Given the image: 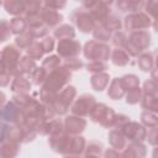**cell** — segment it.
Masks as SVG:
<instances>
[{"mask_svg":"<svg viewBox=\"0 0 158 158\" xmlns=\"http://www.w3.org/2000/svg\"><path fill=\"white\" fill-rule=\"evenodd\" d=\"M43 6H47L49 9H54V10H62L65 7L67 0H42Z\"/></svg>","mask_w":158,"mask_h":158,"instance_id":"f5cc1de1","label":"cell"},{"mask_svg":"<svg viewBox=\"0 0 158 158\" xmlns=\"http://www.w3.org/2000/svg\"><path fill=\"white\" fill-rule=\"evenodd\" d=\"M63 126H64V132L65 133L72 135V136L80 135L86 128V120L83 118L81 116L72 114V115H69L64 118Z\"/></svg>","mask_w":158,"mask_h":158,"instance_id":"7c38bea8","label":"cell"},{"mask_svg":"<svg viewBox=\"0 0 158 158\" xmlns=\"http://www.w3.org/2000/svg\"><path fill=\"white\" fill-rule=\"evenodd\" d=\"M158 93V84L157 80L154 79H148L143 83V88H142V94H149V95H157Z\"/></svg>","mask_w":158,"mask_h":158,"instance_id":"c3c4849f","label":"cell"},{"mask_svg":"<svg viewBox=\"0 0 158 158\" xmlns=\"http://www.w3.org/2000/svg\"><path fill=\"white\" fill-rule=\"evenodd\" d=\"M156 5H157V0H146L143 6L146 14L153 20H156Z\"/></svg>","mask_w":158,"mask_h":158,"instance_id":"db71d44e","label":"cell"},{"mask_svg":"<svg viewBox=\"0 0 158 158\" xmlns=\"http://www.w3.org/2000/svg\"><path fill=\"white\" fill-rule=\"evenodd\" d=\"M25 1V17L38 15L41 7H42V0H23Z\"/></svg>","mask_w":158,"mask_h":158,"instance_id":"8d00e7d4","label":"cell"},{"mask_svg":"<svg viewBox=\"0 0 158 158\" xmlns=\"http://www.w3.org/2000/svg\"><path fill=\"white\" fill-rule=\"evenodd\" d=\"M6 102V95L4 91H0V107Z\"/></svg>","mask_w":158,"mask_h":158,"instance_id":"91938a15","label":"cell"},{"mask_svg":"<svg viewBox=\"0 0 158 158\" xmlns=\"http://www.w3.org/2000/svg\"><path fill=\"white\" fill-rule=\"evenodd\" d=\"M70 136L72 135H68L65 132H60V133H57V135H51L49 138H48V144L52 148V151H54L56 153L65 156Z\"/></svg>","mask_w":158,"mask_h":158,"instance_id":"e0dca14e","label":"cell"},{"mask_svg":"<svg viewBox=\"0 0 158 158\" xmlns=\"http://www.w3.org/2000/svg\"><path fill=\"white\" fill-rule=\"evenodd\" d=\"M120 80H121V85H122L125 93L127 90H130V89L139 86V78L137 75H135V74H126V75L121 77Z\"/></svg>","mask_w":158,"mask_h":158,"instance_id":"b9f144b4","label":"cell"},{"mask_svg":"<svg viewBox=\"0 0 158 158\" xmlns=\"http://www.w3.org/2000/svg\"><path fill=\"white\" fill-rule=\"evenodd\" d=\"M11 30L10 23L6 20H0V43L7 41L11 37Z\"/></svg>","mask_w":158,"mask_h":158,"instance_id":"681fc988","label":"cell"},{"mask_svg":"<svg viewBox=\"0 0 158 158\" xmlns=\"http://www.w3.org/2000/svg\"><path fill=\"white\" fill-rule=\"evenodd\" d=\"M59 65H62V58L58 56V54H51L48 57H46L43 60H42V65L48 73L56 68H58Z\"/></svg>","mask_w":158,"mask_h":158,"instance_id":"60d3db41","label":"cell"},{"mask_svg":"<svg viewBox=\"0 0 158 158\" xmlns=\"http://www.w3.org/2000/svg\"><path fill=\"white\" fill-rule=\"evenodd\" d=\"M9 23H10L11 33H14V35H20V33H22L23 31L27 30V21L21 15L20 16H14V19H11Z\"/></svg>","mask_w":158,"mask_h":158,"instance_id":"1f68e13d","label":"cell"},{"mask_svg":"<svg viewBox=\"0 0 158 158\" xmlns=\"http://www.w3.org/2000/svg\"><path fill=\"white\" fill-rule=\"evenodd\" d=\"M110 59H111V62L115 65H117V67H125V65H127L130 63L131 57H130V54L125 49H122L120 47H115L111 51V53H110Z\"/></svg>","mask_w":158,"mask_h":158,"instance_id":"d4e9b609","label":"cell"},{"mask_svg":"<svg viewBox=\"0 0 158 158\" xmlns=\"http://www.w3.org/2000/svg\"><path fill=\"white\" fill-rule=\"evenodd\" d=\"M11 78H12V75L9 73V70L5 68L4 63L0 59V86L1 88L7 86L10 84V81H11Z\"/></svg>","mask_w":158,"mask_h":158,"instance_id":"f907efd6","label":"cell"},{"mask_svg":"<svg viewBox=\"0 0 158 158\" xmlns=\"http://www.w3.org/2000/svg\"><path fill=\"white\" fill-rule=\"evenodd\" d=\"M53 36L57 40H63V38H75V30L72 25L69 23H60L57 27H54Z\"/></svg>","mask_w":158,"mask_h":158,"instance_id":"f546056e","label":"cell"},{"mask_svg":"<svg viewBox=\"0 0 158 158\" xmlns=\"http://www.w3.org/2000/svg\"><path fill=\"white\" fill-rule=\"evenodd\" d=\"M36 67H37V64H36V60L35 59L30 58L27 54L26 56H21L20 62L17 64V72H16V74H22V75H26L27 77L28 74H31V72Z\"/></svg>","mask_w":158,"mask_h":158,"instance_id":"83f0119b","label":"cell"},{"mask_svg":"<svg viewBox=\"0 0 158 158\" xmlns=\"http://www.w3.org/2000/svg\"><path fill=\"white\" fill-rule=\"evenodd\" d=\"M72 79V72L65 68L64 65H59L58 68L51 70L44 80V83L41 85V90L51 94H58L67 84H69Z\"/></svg>","mask_w":158,"mask_h":158,"instance_id":"6da1fadb","label":"cell"},{"mask_svg":"<svg viewBox=\"0 0 158 158\" xmlns=\"http://www.w3.org/2000/svg\"><path fill=\"white\" fill-rule=\"evenodd\" d=\"M41 46H42V48L44 51V54L46 53H51L52 51H54V46H56L54 38L51 37V36H44L43 40L41 41Z\"/></svg>","mask_w":158,"mask_h":158,"instance_id":"816d5d0a","label":"cell"},{"mask_svg":"<svg viewBox=\"0 0 158 158\" xmlns=\"http://www.w3.org/2000/svg\"><path fill=\"white\" fill-rule=\"evenodd\" d=\"M33 41H35L33 36L26 30L22 33L16 35V37H15V46L17 48H20V49H26Z\"/></svg>","mask_w":158,"mask_h":158,"instance_id":"d590c367","label":"cell"},{"mask_svg":"<svg viewBox=\"0 0 158 158\" xmlns=\"http://www.w3.org/2000/svg\"><path fill=\"white\" fill-rule=\"evenodd\" d=\"M32 83L28 80V78L26 75L22 74H15L11 79V84H10V89L14 94L17 93H28L31 90Z\"/></svg>","mask_w":158,"mask_h":158,"instance_id":"44dd1931","label":"cell"},{"mask_svg":"<svg viewBox=\"0 0 158 158\" xmlns=\"http://www.w3.org/2000/svg\"><path fill=\"white\" fill-rule=\"evenodd\" d=\"M20 107L11 100L6 101L1 107H0V118L4 120L7 123H15L16 117L19 115Z\"/></svg>","mask_w":158,"mask_h":158,"instance_id":"ffe728a7","label":"cell"},{"mask_svg":"<svg viewBox=\"0 0 158 158\" xmlns=\"http://www.w3.org/2000/svg\"><path fill=\"white\" fill-rule=\"evenodd\" d=\"M120 130H121L122 135L125 136L126 141H130V142H143V141H146L147 128L139 122L130 120Z\"/></svg>","mask_w":158,"mask_h":158,"instance_id":"ba28073f","label":"cell"},{"mask_svg":"<svg viewBox=\"0 0 158 158\" xmlns=\"http://www.w3.org/2000/svg\"><path fill=\"white\" fill-rule=\"evenodd\" d=\"M141 106L143 110H148V111H156L158 109L157 105V95H149V94H143L141 98Z\"/></svg>","mask_w":158,"mask_h":158,"instance_id":"f35d334b","label":"cell"},{"mask_svg":"<svg viewBox=\"0 0 158 158\" xmlns=\"http://www.w3.org/2000/svg\"><path fill=\"white\" fill-rule=\"evenodd\" d=\"M47 75H48V72H47L43 67H36V68L31 72V74H28L27 77H28L30 81H31L32 84L40 86V85H42V84L44 83Z\"/></svg>","mask_w":158,"mask_h":158,"instance_id":"d6a6232c","label":"cell"},{"mask_svg":"<svg viewBox=\"0 0 158 158\" xmlns=\"http://www.w3.org/2000/svg\"><path fill=\"white\" fill-rule=\"evenodd\" d=\"M83 156H85V157H100V156H102V146L98 142H90L88 146H85Z\"/></svg>","mask_w":158,"mask_h":158,"instance_id":"f6af8a7d","label":"cell"},{"mask_svg":"<svg viewBox=\"0 0 158 158\" xmlns=\"http://www.w3.org/2000/svg\"><path fill=\"white\" fill-rule=\"evenodd\" d=\"M27 21V31L33 36V38H43L48 35L49 27L46 26L38 15L25 17Z\"/></svg>","mask_w":158,"mask_h":158,"instance_id":"5bb4252c","label":"cell"},{"mask_svg":"<svg viewBox=\"0 0 158 158\" xmlns=\"http://www.w3.org/2000/svg\"><path fill=\"white\" fill-rule=\"evenodd\" d=\"M107 96L112 100H120L125 96V90L121 85L120 78H114L107 88Z\"/></svg>","mask_w":158,"mask_h":158,"instance_id":"f1b7e54d","label":"cell"},{"mask_svg":"<svg viewBox=\"0 0 158 158\" xmlns=\"http://www.w3.org/2000/svg\"><path fill=\"white\" fill-rule=\"evenodd\" d=\"M20 144L17 142H12V141H5L0 144V157H6V158H11V157H16L19 154L20 151Z\"/></svg>","mask_w":158,"mask_h":158,"instance_id":"4dcf8cb0","label":"cell"},{"mask_svg":"<svg viewBox=\"0 0 158 158\" xmlns=\"http://www.w3.org/2000/svg\"><path fill=\"white\" fill-rule=\"evenodd\" d=\"M102 156L106 157V158H110V157H121V152L120 151H116L114 148H110V149L102 152Z\"/></svg>","mask_w":158,"mask_h":158,"instance_id":"680465c9","label":"cell"},{"mask_svg":"<svg viewBox=\"0 0 158 158\" xmlns=\"http://www.w3.org/2000/svg\"><path fill=\"white\" fill-rule=\"evenodd\" d=\"M96 104V100L93 95L90 94H81L79 98L74 99L73 104L70 105V111L73 115H78L81 117L89 116L91 109L94 107V105Z\"/></svg>","mask_w":158,"mask_h":158,"instance_id":"9c48e42d","label":"cell"},{"mask_svg":"<svg viewBox=\"0 0 158 158\" xmlns=\"http://www.w3.org/2000/svg\"><path fill=\"white\" fill-rule=\"evenodd\" d=\"M26 54H27L30 58L35 59V60L41 59V58L43 57V54H44V51H43V48H42V46H41V42L33 41V42L26 48Z\"/></svg>","mask_w":158,"mask_h":158,"instance_id":"74e56055","label":"cell"},{"mask_svg":"<svg viewBox=\"0 0 158 158\" xmlns=\"http://www.w3.org/2000/svg\"><path fill=\"white\" fill-rule=\"evenodd\" d=\"M130 121V117L123 115V114H116L115 116V121H114V127L115 128H121L126 122Z\"/></svg>","mask_w":158,"mask_h":158,"instance_id":"11a10c76","label":"cell"},{"mask_svg":"<svg viewBox=\"0 0 158 158\" xmlns=\"http://www.w3.org/2000/svg\"><path fill=\"white\" fill-rule=\"evenodd\" d=\"M115 116H116V112L111 107H109L107 105H105L102 102H99V104L96 102L89 114V117L93 122L100 123L105 128L114 127Z\"/></svg>","mask_w":158,"mask_h":158,"instance_id":"277c9868","label":"cell"},{"mask_svg":"<svg viewBox=\"0 0 158 158\" xmlns=\"http://www.w3.org/2000/svg\"><path fill=\"white\" fill-rule=\"evenodd\" d=\"M147 154V148L143 142H130L121 151V157L125 158H143Z\"/></svg>","mask_w":158,"mask_h":158,"instance_id":"d6986e66","label":"cell"},{"mask_svg":"<svg viewBox=\"0 0 158 158\" xmlns=\"http://www.w3.org/2000/svg\"><path fill=\"white\" fill-rule=\"evenodd\" d=\"M63 65L65 68H68L70 72H75V70H79L84 67V63L81 59H79L78 57H72V58H65L64 59V63Z\"/></svg>","mask_w":158,"mask_h":158,"instance_id":"7dc6e473","label":"cell"},{"mask_svg":"<svg viewBox=\"0 0 158 158\" xmlns=\"http://www.w3.org/2000/svg\"><path fill=\"white\" fill-rule=\"evenodd\" d=\"M128 41L139 52L142 53L144 49H147L151 46V35L146 30H139V31H132L130 32Z\"/></svg>","mask_w":158,"mask_h":158,"instance_id":"9a60e30c","label":"cell"},{"mask_svg":"<svg viewBox=\"0 0 158 158\" xmlns=\"http://www.w3.org/2000/svg\"><path fill=\"white\" fill-rule=\"evenodd\" d=\"M20 58H21V49L17 48L15 44H7L0 52V59L12 77L17 72V64L20 62Z\"/></svg>","mask_w":158,"mask_h":158,"instance_id":"8992f818","label":"cell"},{"mask_svg":"<svg viewBox=\"0 0 158 158\" xmlns=\"http://www.w3.org/2000/svg\"><path fill=\"white\" fill-rule=\"evenodd\" d=\"M91 32H93L94 40L99 42H107L109 40H111V35H112L109 30H106V27L102 23H96Z\"/></svg>","mask_w":158,"mask_h":158,"instance_id":"836d02e7","label":"cell"},{"mask_svg":"<svg viewBox=\"0 0 158 158\" xmlns=\"http://www.w3.org/2000/svg\"><path fill=\"white\" fill-rule=\"evenodd\" d=\"M137 59V64L139 67V69L142 72L149 73L152 70V68L156 64V58H154V53L153 52H148V53H139Z\"/></svg>","mask_w":158,"mask_h":158,"instance_id":"484cf974","label":"cell"},{"mask_svg":"<svg viewBox=\"0 0 158 158\" xmlns=\"http://www.w3.org/2000/svg\"><path fill=\"white\" fill-rule=\"evenodd\" d=\"M77 96V89L73 85L67 84L56 96L54 101L49 106L56 115H65Z\"/></svg>","mask_w":158,"mask_h":158,"instance_id":"7a4b0ae2","label":"cell"},{"mask_svg":"<svg viewBox=\"0 0 158 158\" xmlns=\"http://www.w3.org/2000/svg\"><path fill=\"white\" fill-rule=\"evenodd\" d=\"M38 16L40 19L42 20V22L48 26L49 28L52 27H57L58 25L62 23L63 21V15L58 11V10H54V9H49L47 6H42L40 12H38Z\"/></svg>","mask_w":158,"mask_h":158,"instance_id":"2e32d148","label":"cell"},{"mask_svg":"<svg viewBox=\"0 0 158 158\" xmlns=\"http://www.w3.org/2000/svg\"><path fill=\"white\" fill-rule=\"evenodd\" d=\"M109 81H110V75L106 72L94 73L90 78V85L95 91H102L104 89H106Z\"/></svg>","mask_w":158,"mask_h":158,"instance_id":"603a6c76","label":"cell"},{"mask_svg":"<svg viewBox=\"0 0 158 158\" xmlns=\"http://www.w3.org/2000/svg\"><path fill=\"white\" fill-rule=\"evenodd\" d=\"M56 51L58 56L63 59L78 57L81 52V44L74 38H63V40H58Z\"/></svg>","mask_w":158,"mask_h":158,"instance_id":"30bf717a","label":"cell"},{"mask_svg":"<svg viewBox=\"0 0 158 158\" xmlns=\"http://www.w3.org/2000/svg\"><path fill=\"white\" fill-rule=\"evenodd\" d=\"M116 6L122 12H138L143 10L146 0H115Z\"/></svg>","mask_w":158,"mask_h":158,"instance_id":"7402d4cb","label":"cell"},{"mask_svg":"<svg viewBox=\"0 0 158 158\" xmlns=\"http://www.w3.org/2000/svg\"><path fill=\"white\" fill-rule=\"evenodd\" d=\"M6 141L22 143V128L14 125V123H10L9 130H7V135H6Z\"/></svg>","mask_w":158,"mask_h":158,"instance_id":"7bdbcfd3","label":"cell"},{"mask_svg":"<svg viewBox=\"0 0 158 158\" xmlns=\"http://www.w3.org/2000/svg\"><path fill=\"white\" fill-rule=\"evenodd\" d=\"M141 123L146 127V128H151V127H157L158 125V116L156 111H148L144 110L141 114Z\"/></svg>","mask_w":158,"mask_h":158,"instance_id":"e575fe53","label":"cell"},{"mask_svg":"<svg viewBox=\"0 0 158 158\" xmlns=\"http://www.w3.org/2000/svg\"><path fill=\"white\" fill-rule=\"evenodd\" d=\"M2 2H4V0H0V6L2 5Z\"/></svg>","mask_w":158,"mask_h":158,"instance_id":"6125c7cd","label":"cell"},{"mask_svg":"<svg viewBox=\"0 0 158 158\" xmlns=\"http://www.w3.org/2000/svg\"><path fill=\"white\" fill-rule=\"evenodd\" d=\"M100 1H101L102 4H105L106 6H110V5H111V4H112L115 0H100Z\"/></svg>","mask_w":158,"mask_h":158,"instance_id":"94428289","label":"cell"},{"mask_svg":"<svg viewBox=\"0 0 158 158\" xmlns=\"http://www.w3.org/2000/svg\"><path fill=\"white\" fill-rule=\"evenodd\" d=\"M86 142L85 138L80 135H75V136H70L69 139V144H68V149L64 157H78V156H83V152L85 149Z\"/></svg>","mask_w":158,"mask_h":158,"instance_id":"ac0fdd59","label":"cell"},{"mask_svg":"<svg viewBox=\"0 0 158 158\" xmlns=\"http://www.w3.org/2000/svg\"><path fill=\"white\" fill-rule=\"evenodd\" d=\"M83 9L91 15L95 23H102L111 14L110 6H106L100 0H83Z\"/></svg>","mask_w":158,"mask_h":158,"instance_id":"52a82bcc","label":"cell"},{"mask_svg":"<svg viewBox=\"0 0 158 158\" xmlns=\"http://www.w3.org/2000/svg\"><path fill=\"white\" fill-rule=\"evenodd\" d=\"M146 139L148 141L149 144L156 146L157 144V127H151L147 130V136Z\"/></svg>","mask_w":158,"mask_h":158,"instance_id":"9f6ffc18","label":"cell"},{"mask_svg":"<svg viewBox=\"0 0 158 158\" xmlns=\"http://www.w3.org/2000/svg\"><path fill=\"white\" fill-rule=\"evenodd\" d=\"M126 95V102L130 104V105H135V104H138L141 101V98H142V89L139 86H136L133 89H130L125 93Z\"/></svg>","mask_w":158,"mask_h":158,"instance_id":"ee69618b","label":"cell"},{"mask_svg":"<svg viewBox=\"0 0 158 158\" xmlns=\"http://www.w3.org/2000/svg\"><path fill=\"white\" fill-rule=\"evenodd\" d=\"M72 19H73L75 26H77V27L79 28V31L83 32V33H89V32H91V31L94 30L95 25H96L95 21H94V19L91 17V15H90L86 10H84V9H77V10L73 12Z\"/></svg>","mask_w":158,"mask_h":158,"instance_id":"8fae6325","label":"cell"},{"mask_svg":"<svg viewBox=\"0 0 158 158\" xmlns=\"http://www.w3.org/2000/svg\"><path fill=\"white\" fill-rule=\"evenodd\" d=\"M152 25H154V20L151 19L146 12L138 11V12H131L128 14L122 22V26L125 30L132 32V31H139V30H147Z\"/></svg>","mask_w":158,"mask_h":158,"instance_id":"5b68a950","label":"cell"},{"mask_svg":"<svg viewBox=\"0 0 158 158\" xmlns=\"http://www.w3.org/2000/svg\"><path fill=\"white\" fill-rule=\"evenodd\" d=\"M111 48L106 42H99L96 40L88 41L83 47V54L84 57L90 60H102L107 62L110 58Z\"/></svg>","mask_w":158,"mask_h":158,"instance_id":"3957f363","label":"cell"},{"mask_svg":"<svg viewBox=\"0 0 158 158\" xmlns=\"http://www.w3.org/2000/svg\"><path fill=\"white\" fill-rule=\"evenodd\" d=\"M109 143L110 146L116 149V151H122L126 146V138L125 136L122 135L121 130L120 128H112L110 132H109Z\"/></svg>","mask_w":158,"mask_h":158,"instance_id":"cb8c5ba5","label":"cell"},{"mask_svg":"<svg viewBox=\"0 0 158 158\" xmlns=\"http://www.w3.org/2000/svg\"><path fill=\"white\" fill-rule=\"evenodd\" d=\"M37 132L42 136H51L64 132L63 121L59 118H51V120H41L37 127Z\"/></svg>","mask_w":158,"mask_h":158,"instance_id":"4fadbf2b","label":"cell"},{"mask_svg":"<svg viewBox=\"0 0 158 158\" xmlns=\"http://www.w3.org/2000/svg\"><path fill=\"white\" fill-rule=\"evenodd\" d=\"M107 69V64L106 62L102 60H90L86 64V70L90 73H100V72H106Z\"/></svg>","mask_w":158,"mask_h":158,"instance_id":"bcb514c9","label":"cell"},{"mask_svg":"<svg viewBox=\"0 0 158 158\" xmlns=\"http://www.w3.org/2000/svg\"><path fill=\"white\" fill-rule=\"evenodd\" d=\"M2 5H4L5 11L12 16H20L25 11L23 0H4Z\"/></svg>","mask_w":158,"mask_h":158,"instance_id":"4316f807","label":"cell"},{"mask_svg":"<svg viewBox=\"0 0 158 158\" xmlns=\"http://www.w3.org/2000/svg\"><path fill=\"white\" fill-rule=\"evenodd\" d=\"M102 25L106 27V30H109L111 33L116 32V31H120L122 28V21L116 16V15H109L106 17V20L102 22Z\"/></svg>","mask_w":158,"mask_h":158,"instance_id":"ab89813d","label":"cell"},{"mask_svg":"<svg viewBox=\"0 0 158 158\" xmlns=\"http://www.w3.org/2000/svg\"><path fill=\"white\" fill-rule=\"evenodd\" d=\"M9 125L10 123H7V122H5L4 120L0 118V144L6 141V135H7Z\"/></svg>","mask_w":158,"mask_h":158,"instance_id":"6f0895ef","label":"cell"}]
</instances>
